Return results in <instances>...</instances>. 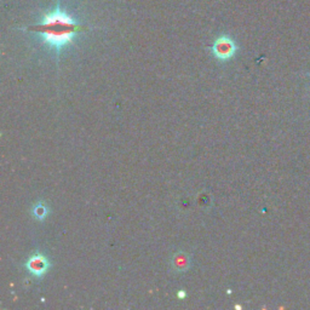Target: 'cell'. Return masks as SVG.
<instances>
[{
	"label": "cell",
	"instance_id": "cell-1",
	"mask_svg": "<svg viewBox=\"0 0 310 310\" xmlns=\"http://www.w3.org/2000/svg\"><path fill=\"white\" fill-rule=\"evenodd\" d=\"M83 29L69 13L61 9L60 2L51 12L44 13L40 23L28 28V30L40 35L44 43L53 47L57 53L64 46L72 44L74 36Z\"/></svg>",
	"mask_w": 310,
	"mask_h": 310
},
{
	"label": "cell",
	"instance_id": "cell-2",
	"mask_svg": "<svg viewBox=\"0 0 310 310\" xmlns=\"http://www.w3.org/2000/svg\"><path fill=\"white\" fill-rule=\"evenodd\" d=\"M236 52V45L234 43V40L229 36L223 35L219 36L218 39H216V41L213 43L212 46V53L215 55V57L218 58L221 61H228L235 55Z\"/></svg>",
	"mask_w": 310,
	"mask_h": 310
},
{
	"label": "cell",
	"instance_id": "cell-3",
	"mask_svg": "<svg viewBox=\"0 0 310 310\" xmlns=\"http://www.w3.org/2000/svg\"><path fill=\"white\" fill-rule=\"evenodd\" d=\"M26 267L29 270V273H32L33 275L41 276L47 272L50 264L47 262V259L41 253H36V255H33L32 257L28 259Z\"/></svg>",
	"mask_w": 310,
	"mask_h": 310
},
{
	"label": "cell",
	"instance_id": "cell-4",
	"mask_svg": "<svg viewBox=\"0 0 310 310\" xmlns=\"http://www.w3.org/2000/svg\"><path fill=\"white\" fill-rule=\"evenodd\" d=\"M171 263H172V268L176 272L183 273L185 270H188V268H189L190 258L185 252H178L173 256Z\"/></svg>",
	"mask_w": 310,
	"mask_h": 310
},
{
	"label": "cell",
	"instance_id": "cell-5",
	"mask_svg": "<svg viewBox=\"0 0 310 310\" xmlns=\"http://www.w3.org/2000/svg\"><path fill=\"white\" fill-rule=\"evenodd\" d=\"M33 215H34L36 219L43 221L45 217L47 216V208L45 207L43 204H38L34 208H33Z\"/></svg>",
	"mask_w": 310,
	"mask_h": 310
},
{
	"label": "cell",
	"instance_id": "cell-6",
	"mask_svg": "<svg viewBox=\"0 0 310 310\" xmlns=\"http://www.w3.org/2000/svg\"><path fill=\"white\" fill-rule=\"evenodd\" d=\"M177 296H178V298H181V300H182V298L185 297V292L184 291H179L178 295H177Z\"/></svg>",
	"mask_w": 310,
	"mask_h": 310
}]
</instances>
